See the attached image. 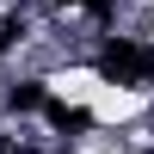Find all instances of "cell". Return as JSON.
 Masks as SVG:
<instances>
[{
  "mask_svg": "<svg viewBox=\"0 0 154 154\" xmlns=\"http://www.w3.org/2000/svg\"><path fill=\"white\" fill-rule=\"evenodd\" d=\"M105 80H111L105 62H56V68H43L31 80V93H37V105H49L56 117H68V111H86V105H93V93Z\"/></svg>",
  "mask_w": 154,
  "mask_h": 154,
  "instance_id": "obj_1",
  "label": "cell"
}]
</instances>
